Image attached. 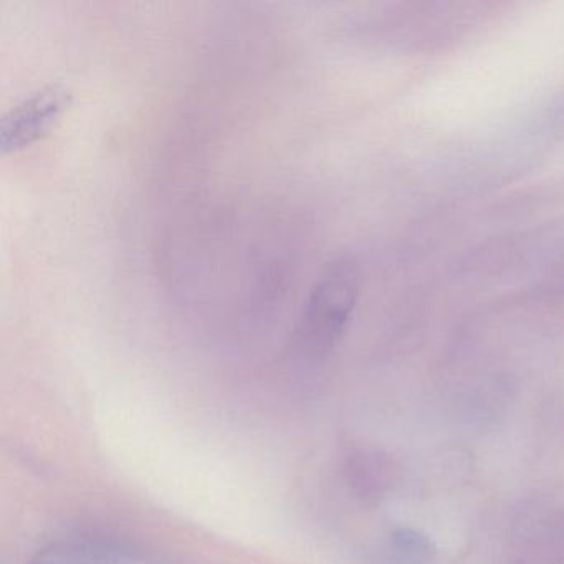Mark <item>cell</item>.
<instances>
[{"label":"cell","mask_w":564,"mask_h":564,"mask_svg":"<svg viewBox=\"0 0 564 564\" xmlns=\"http://www.w3.org/2000/svg\"><path fill=\"white\" fill-rule=\"evenodd\" d=\"M361 290V267L352 257L329 260L303 303L293 341L296 349L312 358L328 355L348 332Z\"/></svg>","instance_id":"cell-1"},{"label":"cell","mask_w":564,"mask_h":564,"mask_svg":"<svg viewBox=\"0 0 564 564\" xmlns=\"http://www.w3.org/2000/svg\"><path fill=\"white\" fill-rule=\"evenodd\" d=\"M74 101V91L61 82L42 85L0 118V151L4 156L24 151L47 137Z\"/></svg>","instance_id":"cell-2"},{"label":"cell","mask_w":564,"mask_h":564,"mask_svg":"<svg viewBox=\"0 0 564 564\" xmlns=\"http://www.w3.org/2000/svg\"><path fill=\"white\" fill-rule=\"evenodd\" d=\"M395 564H425L432 557L431 541L415 531H401L392 541Z\"/></svg>","instance_id":"cell-3"},{"label":"cell","mask_w":564,"mask_h":564,"mask_svg":"<svg viewBox=\"0 0 564 564\" xmlns=\"http://www.w3.org/2000/svg\"><path fill=\"white\" fill-rule=\"evenodd\" d=\"M31 564H67L62 560L61 554L55 550H45L44 553L39 554L37 560L32 561Z\"/></svg>","instance_id":"cell-4"}]
</instances>
